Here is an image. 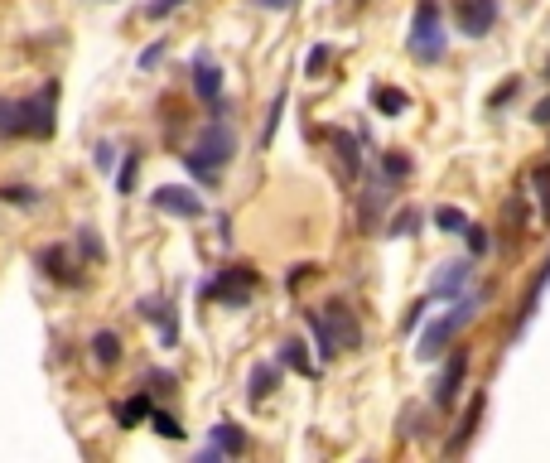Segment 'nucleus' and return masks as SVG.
Masks as SVG:
<instances>
[{
  "instance_id": "obj_1",
  "label": "nucleus",
  "mask_w": 550,
  "mask_h": 463,
  "mask_svg": "<svg viewBox=\"0 0 550 463\" xmlns=\"http://www.w3.org/2000/svg\"><path fill=\"white\" fill-rule=\"evenodd\" d=\"M232 160H237V126H232L227 116H208V126H198L189 155H184V169H189L198 184L213 189Z\"/></svg>"
},
{
  "instance_id": "obj_2",
  "label": "nucleus",
  "mask_w": 550,
  "mask_h": 463,
  "mask_svg": "<svg viewBox=\"0 0 550 463\" xmlns=\"http://www.w3.org/2000/svg\"><path fill=\"white\" fill-rule=\"evenodd\" d=\"M58 82H49L34 97H5L0 102V136L5 140H49L54 136Z\"/></svg>"
},
{
  "instance_id": "obj_3",
  "label": "nucleus",
  "mask_w": 550,
  "mask_h": 463,
  "mask_svg": "<svg viewBox=\"0 0 550 463\" xmlns=\"http://www.w3.org/2000/svg\"><path fill=\"white\" fill-rule=\"evenodd\" d=\"M488 295H493L488 285H483V290H473V295L464 290V295L454 300V309H449V314H440V319H430V324L420 328V348H415V357H420V362L440 357L444 348H449V343H454V338H459V333H464V328L478 319V304L488 300Z\"/></svg>"
},
{
  "instance_id": "obj_4",
  "label": "nucleus",
  "mask_w": 550,
  "mask_h": 463,
  "mask_svg": "<svg viewBox=\"0 0 550 463\" xmlns=\"http://www.w3.org/2000/svg\"><path fill=\"white\" fill-rule=\"evenodd\" d=\"M406 49H411V58L420 63V68H435V63H444V54H449V39H444L440 0H420V5H415Z\"/></svg>"
},
{
  "instance_id": "obj_5",
  "label": "nucleus",
  "mask_w": 550,
  "mask_h": 463,
  "mask_svg": "<svg viewBox=\"0 0 550 463\" xmlns=\"http://www.w3.org/2000/svg\"><path fill=\"white\" fill-rule=\"evenodd\" d=\"M251 285H256V266L237 261V266H227L218 280H203L198 295H203V300H222V304H232V309H242V304H251Z\"/></svg>"
},
{
  "instance_id": "obj_6",
  "label": "nucleus",
  "mask_w": 550,
  "mask_h": 463,
  "mask_svg": "<svg viewBox=\"0 0 550 463\" xmlns=\"http://www.w3.org/2000/svg\"><path fill=\"white\" fill-rule=\"evenodd\" d=\"M468 348H454V353L444 357V367H440V377H435V396H430V406L435 410H454L459 406V391H464L468 382Z\"/></svg>"
},
{
  "instance_id": "obj_7",
  "label": "nucleus",
  "mask_w": 550,
  "mask_h": 463,
  "mask_svg": "<svg viewBox=\"0 0 550 463\" xmlns=\"http://www.w3.org/2000/svg\"><path fill=\"white\" fill-rule=\"evenodd\" d=\"M473 275H478V261H473L468 251H464V256H454V261H444L440 275L430 280V295H425V300H430V304H435V300H459L468 285H473Z\"/></svg>"
},
{
  "instance_id": "obj_8",
  "label": "nucleus",
  "mask_w": 550,
  "mask_h": 463,
  "mask_svg": "<svg viewBox=\"0 0 550 463\" xmlns=\"http://www.w3.org/2000/svg\"><path fill=\"white\" fill-rule=\"evenodd\" d=\"M150 203H155L160 213H169V218H184V222L203 218V198L193 189H184V184H160V189L150 193Z\"/></svg>"
},
{
  "instance_id": "obj_9",
  "label": "nucleus",
  "mask_w": 550,
  "mask_h": 463,
  "mask_svg": "<svg viewBox=\"0 0 550 463\" xmlns=\"http://www.w3.org/2000/svg\"><path fill=\"white\" fill-rule=\"evenodd\" d=\"M497 15H502V5H497V0H459V5H454L459 34H468V39H483V34H493Z\"/></svg>"
},
{
  "instance_id": "obj_10",
  "label": "nucleus",
  "mask_w": 550,
  "mask_h": 463,
  "mask_svg": "<svg viewBox=\"0 0 550 463\" xmlns=\"http://www.w3.org/2000/svg\"><path fill=\"white\" fill-rule=\"evenodd\" d=\"M34 266H39V271H44V275H49L54 285H63V290H78V285H83V275H78V266L68 261V251H63V246H58V242L39 246V251H34Z\"/></svg>"
},
{
  "instance_id": "obj_11",
  "label": "nucleus",
  "mask_w": 550,
  "mask_h": 463,
  "mask_svg": "<svg viewBox=\"0 0 550 463\" xmlns=\"http://www.w3.org/2000/svg\"><path fill=\"white\" fill-rule=\"evenodd\" d=\"M324 319H329V333H333V343H338V353H358L362 324L353 319V309L343 300H333V304H324Z\"/></svg>"
},
{
  "instance_id": "obj_12",
  "label": "nucleus",
  "mask_w": 550,
  "mask_h": 463,
  "mask_svg": "<svg viewBox=\"0 0 550 463\" xmlns=\"http://www.w3.org/2000/svg\"><path fill=\"white\" fill-rule=\"evenodd\" d=\"M391 208V193H386V179H367L358 193V227L362 232H377L382 227V213Z\"/></svg>"
},
{
  "instance_id": "obj_13",
  "label": "nucleus",
  "mask_w": 550,
  "mask_h": 463,
  "mask_svg": "<svg viewBox=\"0 0 550 463\" xmlns=\"http://www.w3.org/2000/svg\"><path fill=\"white\" fill-rule=\"evenodd\" d=\"M193 97L208 102V107H218L222 102V68L213 63L208 49H198V58H193Z\"/></svg>"
},
{
  "instance_id": "obj_14",
  "label": "nucleus",
  "mask_w": 550,
  "mask_h": 463,
  "mask_svg": "<svg viewBox=\"0 0 550 463\" xmlns=\"http://www.w3.org/2000/svg\"><path fill=\"white\" fill-rule=\"evenodd\" d=\"M483 406H488V391H473V401H468V410L459 415V425H454V435L444 439V454L449 459H459L468 449V439L478 435V420H483Z\"/></svg>"
},
{
  "instance_id": "obj_15",
  "label": "nucleus",
  "mask_w": 550,
  "mask_h": 463,
  "mask_svg": "<svg viewBox=\"0 0 550 463\" xmlns=\"http://www.w3.org/2000/svg\"><path fill=\"white\" fill-rule=\"evenodd\" d=\"M275 386H280V362H256V367H251V377H247L251 406H266Z\"/></svg>"
},
{
  "instance_id": "obj_16",
  "label": "nucleus",
  "mask_w": 550,
  "mask_h": 463,
  "mask_svg": "<svg viewBox=\"0 0 550 463\" xmlns=\"http://www.w3.org/2000/svg\"><path fill=\"white\" fill-rule=\"evenodd\" d=\"M87 353H92L97 367H116L121 353H126V343H121V333H116V328H97V333H92V343H87Z\"/></svg>"
},
{
  "instance_id": "obj_17",
  "label": "nucleus",
  "mask_w": 550,
  "mask_h": 463,
  "mask_svg": "<svg viewBox=\"0 0 550 463\" xmlns=\"http://www.w3.org/2000/svg\"><path fill=\"white\" fill-rule=\"evenodd\" d=\"M208 439H213V449L227 454V459L247 454V430H242V425H232V420H218V425L208 430Z\"/></svg>"
},
{
  "instance_id": "obj_18",
  "label": "nucleus",
  "mask_w": 550,
  "mask_h": 463,
  "mask_svg": "<svg viewBox=\"0 0 550 463\" xmlns=\"http://www.w3.org/2000/svg\"><path fill=\"white\" fill-rule=\"evenodd\" d=\"M275 362H280V367H290V372H300V377H319V367H314V357L304 353L300 338H285V343L275 348Z\"/></svg>"
},
{
  "instance_id": "obj_19",
  "label": "nucleus",
  "mask_w": 550,
  "mask_h": 463,
  "mask_svg": "<svg viewBox=\"0 0 550 463\" xmlns=\"http://www.w3.org/2000/svg\"><path fill=\"white\" fill-rule=\"evenodd\" d=\"M304 328H309V333H314V343H319V362H333V357H338V343H333L324 309H304Z\"/></svg>"
},
{
  "instance_id": "obj_20",
  "label": "nucleus",
  "mask_w": 550,
  "mask_h": 463,
  "mask_svg": "<svg viewBox=\"0 0 550 463\" xmlns=\"http://www.w3.org/2000/svg\"><path fill=\"white\" fill-rule=\"evenodd\" d=\"M150 391H136V396H126V401H121V406L111 410V415H116V425H121V430H131V425H145V420H150Z\"/></svg>"
},
{
  "instance_id": "obj_21",
  "label": "nucleus",
  "mask_w": 550,
  "mask_h": 463,
  "mask_svg": "<svg viewBox=\"0 0 550 463\" xmlns=\"http://www.w3.org/2000/svg\"><path fill=\"white\" fill-rule=\"evenodd\" d=\"M0 203H10L20 213H34V208H44V193L34 184H0Z\"/></svg>"
},
{
  "instance_id": "obj_22",
  "label": "nucleus",
  "mask_w": 550,
  "mask_h": 463,
  "mask_svg": "<svg viewBox=\"0 0 550 463\" xmlns=\"http://www.w3.org/2000/svg\"><path fill=\"white\" fill-rule=\"evenodd\" d=\"M420 222H425L420 208H401V213H391V218L382 222V237H415V232H420Z\"/></svg>"
},
{
  "instance_id": "obj_23",
  "label": "nucleus",
  "mask_w": 550,
  "mask_h": 463,
  "mask_svg": "<svg viewBox=\"0 0 550 463\" xmlns=\"http://www.w3.org/2000/svg\"><path fill=\"white\" fill-rule=\"evenodd\" d=\"M372 107L382 111V116H406V111H411V97H406L401 87H372Z\"/></svg>"
},
{
  "instance_id": "obj_24",
  "label": "nucleus",
  "mask_w": 550,
  "mask_h": 463,
  "mask_svg": "<svg viewBox=\"0 0 550 463\" xmlns=\"http://www.w3.org/2000/svg\"><path fill=\"white\" fill-rule=\"evenodd\" d=\"M411 174H415V160L406 155V150H386L382 155V179L386 184H406Z\"/></svg>"
},
{
  "instance_id": "obj_25",
  "label": "nucleus",
  "mask_w": 550,
  "mask_h": 463,
  "mask_svg": "<svg viewBox=\"0 0 550 463\" xmlns=\"http://www.w3.org/2000/svg\"><path fill=\"white\" fill-rule=\"evenodd\" d=\"M78 256H83L87 266H102L107 261V246H102V237H97V227H78Z\"/></svg>"
},
{
  "instance_id": "obj_26",
  "label": "nucleus",
  "mask_w": 550,
  "mask_h": 463,
  "mask_svg": "<svg viewBox=\"0 0 550 463\" xmlns=\"http://www.w3.org/2000/svg\"><path fill=\"white\" fill-rule=\"evenodd\" d=\"M531 189H536V213H541V222L550 227V164H536V169H531Z\"/></svg>"
},
{
  "instance_id": "obj_27",
  "label": "nucleus",
  "mask_w": 550,
  "mask_h": 463,
  "mask_svg": "<svg viewBox=\"0 0 550 463\" xmlns=\"http://www.w3.org/2000/svg\"><path fill=\"white\" fill-rule=\"evenodd\" d=\"M435 227L449 232V237H464L468 213H464V208H454V203H440V208H435Z\"/></svg>"
},
{
  "instance_id": "obj_28",
  "label": "nucleus",
  "mask_w": 550,
  "mask_h": 463,
  "mask_svg": "<svg viewBox=\"0 0 550 463\" xmlns=\"http://www.w3.org/2000/svg\"><path fill=\"white\" fill-rule=\"evenodd\" d=\"M464 246H468V256H473V261H483V256L493 251V232H488V227H478V222H468V227H464Z\"/></svg>"
},
{
  "instance_id": "obj_29",
  "label": "nucleus",
  "mask_w": 550,
  "mask_h": 463,
  "mask_svg": "<svg viewBox=\"0 0 550 463\" xmlns=\"http://www.w3.org/2000/svg\"><path fill=\"white\" fill-rule=\"evenodd\" d=\"M136 179H140V155L136 150H126V160L116 169V193L126 198V193H136Z\"/></svg>"
},
{
  "instance_id": "obj_30",
  "label": "nucleus",
  "mask_w": 550,
  "mask_h": 463,
  "mask_svg": "<svg viewBox=\"0 0 550 463\" xmlns=\"http://www.w3.org/2000/svg\"><path fill=\"white\" fill-rule=\"evenodd\" d=\"M425 406H406L401 410V439H425Z\"/></svg>"
},
{
  "instance_id": "obj_31",
  "label": "nucleus",
  "mask_w": 550,
  "mask_h": 463,
  "mask_svg": "<svg viewBox=\"0 0 550 463\" xmlns=\"http://www.w3.org/2000/svg\"><path fill=\"white\" fill-rule=\"evenodd\" d=\"M145 425H150L155 435H165V439H184V425H179L169 410H150V420H145Z\"/></svg>"
},
{
  "instance_id": "obj_32",
  "label": "nucleus",
  "mask_w": 550,
  "mask_h": 463,
  "mask_svg": "<svg viewBox=\"0 0 550 463\" xmlns=\"http://www.w3.org/2000/svg\"><path fill=\"white\" fill-rule=\"evenodd\" d=\"M169 314H174V309H169L165 295H145V300H140V319H150V324H165Z\"/></svg>"
},
{
  "instance_id": "obj_33",
  "label": "nucleus",
  "mask_w": 550,
  "mask_h": 463,
  "mask_svg": "<svg viewBox=\"0 0 550 463\" xmlns=\"http://www.w3.org/2000/svg\"><path fill=\"white\" fill-rule=\"evenodd\" d=\"M329 63H333V49H329V44H314V49L304 54V73H309V78H319Z\"/></svg>"
},
{
  "instance_id": "obj_34",
  "label": "nucleus",
  "mask_w": 550,
  "mask_h": 463,
  "mask_svg": "<svg viewBox=\"0 0 550 463\" xmlns=\"http://www.w3.org/2000/svg\"><path fill=\"white\" fill-rule=\"evenodd\" d=\"M517 92H522V78H507L502 87H493V92H488V111H502L512 97H517Z\"/></svg>"
},
{
  "instance_id": "obj_35",
  "label": "nucleus",
  "mask_w": 550,
  "mask_h": 463,
  "mask_svg": "<svg viewBox=\"0 0 550 463\" xmlns=\"http://www.w3.org/2000/svg\"><path fill=\"white\" fill-rule=\"evenodd\" d=\"M174 386H179V377H174V372H160V367H155V372H145V391H160V396H169Z\"/></svg>"
},
{
  "instance_id": "obj_36",
  "label": "nucleus",
  "mask_w": 550,
  "mask_h": 463,
  "mask_svg": "<svg viewBox=\"0 0 550 463\" xmlns=\"http://www.w3.org/2000/svg\"><path fill=\"white\" fill-rule=\"evenodd\" d=\"M140 73H150V68H160V63H165V39H155V44H150V49H140Z\"/></svg>"
},
{
  "instance_id": "obj_37",
  "label": "nucleus",
  "mask_w": 550,
  "mask_h": 463,
  "mask_svg": "<svg viewBox=\"0 0 550 463\" xmlns=\"http://www.w3.org/2000/svg\"><path fill=\"white\" fill-rule=\"evenodd\" d=\"M280 111H285V92H280V97H275V102H271V116H266V131H261V150H266V145H271V140H275V126H280Z\"/></svg>"
},
{
  "instance_id": "obj_38",
  "label": "nucleus",
  "mask_w": 550,
  "mask_h": 463,
  "mask_svg": "<svg viewBox=\"0 0 550 463\" xmlns=\"http://www.w3.org/2000/svg\"><path fill=\"white\" fill-rule=\"evenodd\" d=\"M179 5H184V0H150V5H145V20H165V15H174Z\"/></svg>"
},
{
  "instance_id": "obj_39",
  "label": "nucleus",
  "mask_w": 550,
  "mask_h": 463,
  "mask_svg": "<svg viewBox=\"0 0 550 463\" xmlns=\"http://www.w3.org/2000/svg\"><path fill=\"white\" fill-rule=\"evenodd\" d=\"M309 275H319V266H314V261H300L295 271L285 275V285H290V290H300V285H304V280H309Z\"/></svg>"
},
{
  "instance_id": "obj_40",
  "label": "nucleus",
  "mask_w": 550,
  "mask_h": 463,
  "mask_svg": "<svg viewBox=\"0 0 550 463\" xmlns=\"http://www.w3.org/2000/svg\"><path fill=\"white\" fill-rule=\"evenodd\" d=\"M425 309H430V300H415L411 309H406V319H401V324H406V328H420V319H425Z\"/></svg>"
},
{
  "instance_id": "obj_41",
  "label": "nucleus",
  "mask_w": 550,
  "mask_h": 463,
  "mask_svg": "<svg viewBox=\"0 0 550 463\" xmlns=\"http://www.w3.org/2000/svg\"><path fill=\"white\" fill-rule=\"evenodd\" d=\"M92 164H97V169H111V164H116V150H111L107 140L97 145V155H92Z\"/></svg>"
},
{
  "instance_id": "obj_42",
  "label": "nucleus",
  "mask_w": 550,
  "mask_h": 463,
  "mask_svg": "<svg viewBox=\"0 0 550 463\" xmlns=\"http://www.w3.org/2000/svg\"><path fill=\"white\" fill-rule=\"evenodd\" d=\"M256 5H261V10H275V15H290L300 0H256Z\"/></svg>"
},
{
  "instance_id": "obj_43",
  "label": "nucleus",
  "mask_w": 550,
  "mask_h": 463,
  "mask_svg": "<svg viewBox=\"0 0 550 463\" xmlns=\"http://www.w3.org/2000/svg\"><path fill=\"white\" fill-rule=\"evenodd\" d=\"M531 121H536V126H550V97H541V102L531 107Z\"/></svg>"
},
{
  "instance_id": "obj_44",
  "label": "nucleus",
  "mask_w": 550,
  "mask_h": 463,
  "mask_svg": "<svg viewBox=\"0 0 550 463\" xmlns=\"http://www.w3.org/2000/svg\"><path fill=\"white\" fill-rule=\"evenodd\" d=\"M546 82H550V58H546Z\"/></svg>"
}]
</instances>
